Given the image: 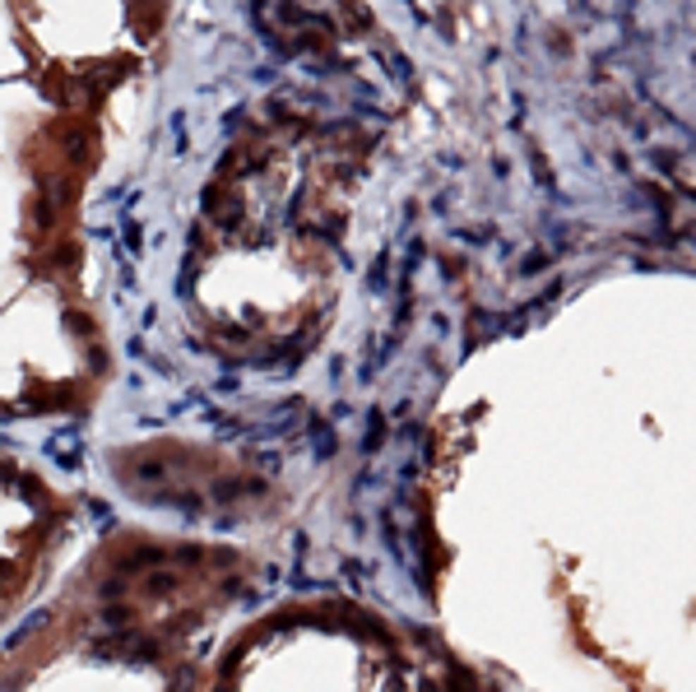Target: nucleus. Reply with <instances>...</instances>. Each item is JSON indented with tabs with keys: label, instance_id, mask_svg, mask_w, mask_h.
<instances>
[]
</instances>
